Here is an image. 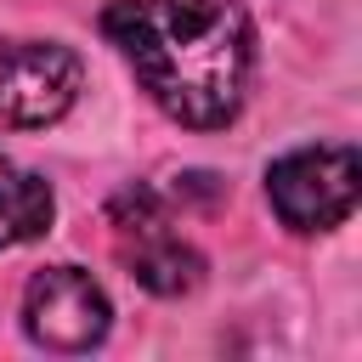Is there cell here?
<instances>
[{
  "label": "cell",
  "mask_w": 362,
  "mask_h": 362,
  "mask_svg": "<svg viewBox=\"0 0 362 362\" xmlns=\"http://www.w3.org/2000/svg\"><path fill=\"white\" fill-rule=\"evenodd\" d=\"M102 28L175 124L221 130L238 119L255 68L238 0H113Z\"/></svg>",
  "instance_id": "6da1fadb"
},
{
  "label": "cell",
  "mask_w": 362,
  "mask_h": 362,
  "mask_svg": "<svg viewBox=\"0 0 362 362\" xmlns=\"http://www.w3.org/2000/svg\"><path fill=\"white\" fill-rule=\"evenodd\" d=\"M362 164L351 147H294L266 170V198L294 232H328L356 209Z\"/></svg>",
  "instance_id": "7a4b0ae2"
},
{
  "label": "cell",
  "mask_w": 362,
  "mask_h": 362,
  "mask_svg": "<svg viewBox=\"0 0 362 362\" xmlns=\"http://www.w3.org/2000/svg\"><path fill=\"white\" fill-rule=\"evenodd\" d=\"M79 57L57 40H6L0 34V124L40 130L57 124L79 96Z\"/></svg>",
  "instance_id": "3957f363"
},
{
  "label": "cell",
  "mask_w": 362,
  "mask_h": 362,
  "mask_svg": "<svg viewBox=\"0 0 362 362\" xmlns=\"http://www.w3.org/2000/svg\"><path fill=\"white\" fill-rule=\"evenodd\" d=\"M113 232H119V260L130 266V277L147 294L175 300V294H192L204 283V255L181 232H170V221L147 187L113 198Z\"/></svg>",
  "instance_id": "277c9868"
},
{
  "label": "cell",
  "mask_w": 362,
  "mask_h": 362,
  "mask_svg": "<svg viewBox=\"0 0 362 362\" xmlns=\"http://www.w3.org/2000/svg\"><path fill=\"white\" fill-rule=\"evenodd\" d=\"M107 294L90 272L79 266H45L34 272L28 294H23V328L34 345L45 351H90L107 339Z\"/></svg>",
  "instance_id": "5b68a950"
},
{
  "label": "cell",
  "mask_w": 362,
  "mask_h": 362,
  "mask_svg": "<svg viewBox=\"0 0 362 362\" xmlns=\"http://www.w3.org/2000/svg\"><path fill=\"white\" fill-rule=\"evenodd\" d=\"M51 187L28 170H17L11 158H0V249L28 243L51 226Z\"/></svg>",
  "instance_id": "8992f818"
}]
</instances>
